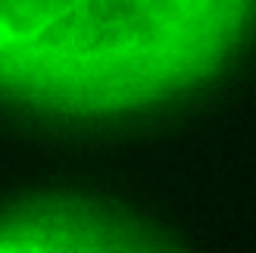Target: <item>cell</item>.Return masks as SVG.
<instances>
[{"label": "cell", "instance_id": "7a4b0ae2", "mask_svg": "<svg viewBox=\"0 0 256 253\" xmlns=\"http://www.w3.org/2000/svg\"><path fill=\"white\" fill-rule=\"evenodd\" d=\"M138 228L100 210L72 204H38L0 216V253H66V250H140Z\"/></svg>", "mask_w": 256, "mask_h": 253}, {"label": "cell", "instance_id": "6da1fadb", "mask_svg": "<svg viewBox=\"0 0 256 253\" xmlns=\"http://www.w3.org/2000/svg\"><path fill=\"white\" fill-rule=\"evenodd\" d=\"M256 0H0V97L112 116L188 91L222 66Z\"/></svg>", "mask_w": 256, "mask_h": 253}]
</instances>
